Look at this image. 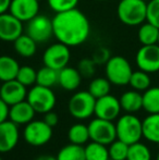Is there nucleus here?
I'll return each mask as SVG.
<instances>
[{"instance_id": "obj_4", "label": "nucleus", "mask_w": 159, "mask_h": 160, "mask_svg": "<svg viewBox=\"0 0 159 160\" xmlns=\"http://www.w3.org/2000/svg\"><path fill=\"white\" fill-rule=\"evenodd\" d=\"M106 78L109 82L116 86H125L129 84L133 70L127 61L122 56H112L105 64Z\"/></svg>"}, {"instance_id": "obj_14", "label": "nucleus", "mask_w": 159, "mask_h": 160, "mask_svg": "<svg viewBox=\"0 0 159 160\" xmlns=\"http://www.w3.org/2000/svg\"><path fill=\"white\" fill-rule=\"evenodd\" d=\"M9 12L23 23H27L38 14L39 0H11Z\"/></svg>"}, {"instance_id": "obj_42", "label": "nucleus", "mask_w": 159, "mask_h": 160, "mask_svg": "<svg viewBox=\"0 0 159 160\" xmlns=\"http://www.w3.org/2000/svg\"><path fill=\"white\" fill-rule=\"evenodd\" d=\"M156 160H159V152H158V155H157V157H156Z\"/></svg>"}, {"instance_id": "obj_1", "label": "nucleus", "mask_w": 159, "mask_h": 160, "mask_svg": "<svg viewBox=\"0 0 159 160\" xmlns=\"http://www.w3.org/2000/svg\"><path fill=\"white\" fill-rule=\"evenodd\" d=\"M51 21L55 38L67 46H80L88 39L91 24L86 15L79 9L56 13Z\"/></svg>"}, {"instance_id": "obj_39", "label": "nucleus", "mask_w": 159, "mask_h": 160, "mask_svg": "<svg viewBox=\"0 0 159 160\" xmlns=\"http://www.w3.org/2000/svg\"><path fill=\"white\" fill-rule=\"evenodd\" d=\"M9 109H10V106H8L0 98V123L9 119Z\"/></svg>"}, {"instance_id": "obj_8", "label": "nucleus", "mask_w": 159, "mask_h": 160, "mask_svg": "<svg viewBox=\"0 0 159 160\" xmlns=\"http://www.w3.org/2000/svg\"><path fill=\"white\" fill-rule=\"evenodd\" d=\"M23 137L31 146L40 147L46 145L52 137V128L49 127L44 120H33L25 124Z\"/></svg>"}, {"instance_id": "obj_27", "label": "nucleus", "mask_w": 159, "mask_h": 160, "mask_svg": "<svg viewBox=\"0 0 159 160\" xmlns=\"http://www.w3.org/2000/svg\"><path fill=\"white\" fill-rule=\"evenodd\" d=\"M86 160H109L108 147L102 144L91 142L84 147Z\"/></svg>"}, {"instance_id": "obj_19", "label": "nucleus", "mask_w": 159, "mask_h": 160, "mask_svg": "<svg viewBox=\"0 0 159 160\" xmlns=\"http://www.w3.org/2000/svg\"><path fill=\"white\" fill-rule=\"evenodd\" d=\"M119 100L121 108L125 113H136L143 109V94L135 89L124 92Z\"/></svg>"}, {"instance_id": "obj_9", "label": "nucleus", "mask_w": 159, "mask_h": 160, "mask_svg": "<svg viewBox=\"0 0 159 160\" xmlns=\"http://www.w3.org/2000/svg\"><path fill=\"white\" fill-rule=\"evenodd\" d=\"M70 59V47L60 42L50 45L42 55L44 65L51 68V69H55L57 71H60L61 69L66 68Z\"/></svg>"}, {"instance_id": "obj_22", "label": "nucleus", "mask_w": 159, "mask_h": 160, "mask_svg": "<svg viewBox=\"0 0 159 160\" xmlns=\"http://www.w3.org/2000/svg\"><path fill=\"white\" fill-rule=\"evenodd\" d=\"M20 64L13 57L2 55L0 56V81L2 83L11 80H15Z\"/></svg>"}, {"instance_id": "obj_43", "label": "nucleus", "mask_w": 159, "mask_h": 160, "mask_svg": "<svg viewBox=\"0 0 159 160\" xmlns=\"http://www.w3.org/2000/svg\"><path fill=\"white\" fill-rule=\"evenodd\" d=\"M1 85H2V82L0 81V89H1Z\"/></svg>"}, {"instance_id": "obj_37", "label": "nucleus", "mask_w": 159, "mask_h": 160, "mask_svg": "<svg viewBox=\"0 0 159 160\" xmlns=\"http://www.w3.org/2000/svg\"><path fill=\"white\" fill-rule=\"evenodd\" d=\"M110 58H111L110 51L106 47H99V48H97L93 52V56H92L93 61L97 65L106 64Z\"/></svg>"}, {"instance_id": "obj_13", "label": "nucleus", "mask_w": 159, "mask_h": 160, "mask_svg": "<svg viewBox=\"0 0 159 160\" xmlns=\"http://www.w3.org/2000/svg\"><path fill=\"white\" fill-rule=\"evenodd\" d=\"M23 22L10 12L0 14V40L13 42L23 34Z\"/></svg>"}, {"instance_id": "obj_12", "label": "nucleus", "mask_w": 159, "mask_h": 160, "mask_svg": "<svg viewBox=\"0 0 159 160\" xmlns=\"http://www.w3.org/2000/svg\"><path fill=\"white\" fill-rule=\"evenodd\" d=\"M121 110L122 108H121L119 98L108 94L96 99L94 114L96 116V118L115 121L120 117Z\"/></svg>"}, {"instance_id": "obj_21", "label": "nucleus", "mask_w": 159, "mask_h": 160, "mask_svg": "<svg viewBox=\"0 0 159 160\" xmlns=\"http://www.w3.org/2000/svg\"><path fill=\"white\" fill-rule=\"evenodd\" d=\"M15 52L23 58H31L37 51V42L27 34H22L13 42Z\"/></svg>"}, {"instance_id": "obj_32", "label": "nucleus", "mask_w": 159, "mask_h": 160, "mask_svg": "<svg viewBox=\"0 0 159 160\" xmlns=\"http://www.w3.org/2000/svg\"><path fill=\"white\" fill-rule=\"evenodd\" d=\"M109 159L111 160H127L129 145L120 139H116L109 145Z\"/></svg>"}, {"instance_id": "obj_6", "label": "nucleus", "mask_w": 159, "mask_h": 160, "mask_svg": "<svg viewBox=\"0 0 159 160\" xmlns=\"http://www.w3.org/2000/svg\"><path fill=\"white\" fill-rule=\"evenodd\" d=\"M96 98L88 91H81L73 94L68 102L70 114L77 120L91 118L95 112Z\"/></svg>"}, {"instance_id": "obj_33", "label": "nucleus", "mask_w": 159, "mask_h": 160, "mask_svg": "<svg viewBox=\"0 0 159 160\" xmlns=\"http://www.w3.org/2000/svg\"><path fill=\"white\" fill-rule=\"evenodd\" d=\"M36 78H37V71L34 68L30 65H23L20 67V70L17 72V80L24 86L30 87L36 84Z\"/></svg>"}, {"instance_id": "obj_7", "label": "nucleus", "mask_w": 159, "mask_h": 160, "mask_svg": "<svg viewBox=\"0 0 159 160\" xmlns=\"http://www.w3.org/2000/svg\"><path fill=\"white\" fill-rule=\"evenodd\" d=\"M89 139L92 142L109 146L117 139V130L113 121L96 118L88 123Z\"/></svg>"}, {"instance_id": "obj_16", "label": "nucleus", "mask_w": 159, "mask_h": 160, "mask_svg": "<svg viewBox=\"0 0 159 160\" xmlns=\"http://www.w3.org/2000/svg\"><path fill=\"white\" fill-rule=\"evenodd\" d=\"M20 139L19 125L11 120L0 123V154L9 152L17 145Z\"/></svg>"}, {"instance_id": "obj_11", "label": "nucleus", "mask_w": 159, "mask_h": 160, "mask_svg": "<svg viewBox=\"0 0 159 160\" xmlns=\"http://www.w3.org/2000/svg\"><path fill=\"white\" fill-rule=\"evenodd\" d=\"M136 65L140 70L147 73L159 71V45H145L137 50L135 56Z\"/></svg>"}, {"instance_id": "obj_34", "label": "nucleus", "mask_w": 159, "mask_h": 160, "mask_svg": "<svg viewBox=\"0 0 159 160\" xmlns=\"http://www.w3.org/2000/svg\"><path fill=\"white\" fill-rule=\"evenodd\" d=\"M48 6L56 13L75 9L79 4V0H47Z\"/></svg>"}, {"instance_id": "obj_29", "label": "nucleus", "mask_w": 159, "mask_h": 160, "mask_svg": "<svg viewBox=\"0 0 159 160\" xmlns=\"http://www.w3.org/2000/svg\"><path fill=\"white\" fill-rule=\"evenodd\" d=\"M151 84L152 80L151 76H149V73L142 71L140 69L137 71H133L129 82L130 86L137 92H145L151 87Z\"/></svg>"}, {"instance_id": "obj_24", "label": "nucleus", "mask_w": 159, "mask_h": 160, "mask_svg": "<svg viewBox=\"0 0 159 160\" xmlns=\"http://www.w3.org/2000/svg\"><path fill=\"white\" fill-rule=\"evenodd\" d=\"M68 138L70 143L77 145H84L89 141L88 125L84 123H74L68 131Z\"/></svg>"}, {"instance_id": "obj_35", "label": "nucleus", "mask_w": 159, "mask_h": 160, "mask_svg": "<svg viewBox=\"0 0 159 160\" xmlns=\"http://www.w3.org/2000/svg\"><path fill=\"white\" fill-rule=\"evenodd\" d=\"M96 64L92 58H83L77 64V70L82 75V78H91L96 73Z\"/></svg>"}, {"instance_id": "obj_48", "label": "nucleus", "mask_w": 159, "mask_h": 160, "mask_svg": "<svg viewBox=\"0 0 159 160\" xmlns=\"http://www.w3.org/2000/svg\"><path fill=\"white\" fill-rule=\"evenodd\" d=\"M109 160H111V159H109Z\"/></svg>"}, {"instance_id": "obj_26", "label": "nucleus", "mask_w": 159, "mask_h": 160, "mask_svg": "<svg viewBox=\"0 0 159 160\" xmlns=\"http://www.w3.org/2000/svg\"><path fill=\"white\" fill-rule=\"evenodd\" d=\"M57 160H86L84 147L77 144H68L63 146L57 154Z\"/></svg>"}, {"instance_id": "obj_36", "label": "nucleus", "mask_w": 159, "mask_h": 160, "mask_svg": "<svg viewBox=\"0 0 159 160\" xmlns=\"http://www.w3.org/2000/svg\"><path fill=\"white\" fill-rule=\"evenodd\" d=\"M146 21L159 28V0H149L147 2Z\"/></svg>"}, {"instance_id": "obj_46", "label": "nucleus", "mask_w": 159, "mask_h": 160, "mask_svg": "<svg viewBox=\"0 0 159 160\" xmlns=\"http://www.w3.org/2000/svg\"><path fill=\"white\" fill-rule=\"evenodd\" d=\"M144 1H146V2H147V1H149V0H144Z\"/></svg>"}, {"instance_id": "obj_2", "label": "nucleus", "mask_w": 159, "mask_h": 160, "mask_svg": "<svg viewBox=\"0 0 159 160\" xmlns=\"http://www.w3.org/2000/svg\"><path fill=\"white\" fill-rule=\"evenodd\" d=\"M147 2L144 0H121L117 7V15L123 24L138 26L146 21Z\"/></svg>"}, {"instance_id": "obj_28", "label": "nucleus", "mask_w": 159, "mask_h": 160, "mask_svg": "<svg viewBox=\"0 0 159 160\" xmlns=\"http://www.w3.org/2000/svg\"><path fill=\"white\" fill-rule=\"evenodd\" d=\"M58 74H59V71L44 65L37 71L36 84L51 88L56 84H58Z\"/></svg>"}, {"instance_id": "obj_5", "label": "nucleus", "mask_w": 159, "mask_h": 160, "mask_svg": "<svg viewBox=\"0 0 159 160\" xmlns=\"http://www.w3.org/2000/svg\"><path fill=\"white\" fill-rule=\"evenodd\" d=\"M26 100L30 102L36 113L45 114L55 108L57 97L50 87L35 84L27 92Z\"/></svg>"}, {"instance_id": "obj_23", "label": "nucleus", "mask_w": 159, "mask_h": 160, "mask_svg": "<svg viewBox=\"0 0 159 160\" xmlns=\"http://www.w3.org/2000/svg\"><path fill=\"white\" fill-rule=\"evenodd\" d=\"M158 36H159V28L155 26L154 24L146 22L142 23L140 25L137 32V37L142 46L145 45H155L158 42Z\"/></svg>"}, {"instance_id": "obj_18", "label": "nucleus", "mask_w": 159, "mask_h": 160, "mask_svg": "<svg viewBox=\"0 0 159 160\" xmlns=\"http://www.w3.org/2000/svg\"><path fill=\"white\" fill-rule=\"evenodd\" d=\"M82 82V75L79 70L72 67H68L61 69L58 74V84L64 91L72 92L80 87Z\"/></svg>"}, {"instance_id": "obj_44", "label": "nucleus", "mask_w": 159, "mask_h": 160, "mask_svg": "<svg viewBox=\"0 0 159 160\" xmlns=\"http://www.w3.org/2000/svg\"><path fill=\"white\" fill-rule=\"evenodd\" d=\"M98 1H109V0H98Z\"/></svg>"}, {"instance_id": "obj_38", "label": "nucleus", "mask_w": 159, "mask_h": 160, "mask_svg": "<svg viewBox=\"0 0 159 160\" xmlns=\"http://www.w3.org/2000/svg\"><path fill=\"white\" fill-rule=\"evenodd\" d=\"M44 121L49 127L53 128L59 123V117H58V114L56 113V112H53L52 110H51V111H48L47 113H45Z\"/></svg>"}, {"instance_id": "obj_41", "label": "nucleus", "mask_w": 159, "mask_h": 160, "mask_svg": "<svg viewBox=\"0 0 159 160\" xmlns=\"http://www.w3.org/2000/svg\"><path fill=\"white\" fill-rule=\"evenodd\" d=\"M35 160H57V157H53L51 155H40Z\"/></svg>"}, {"instance_id": "obj_40", "label": "nucleus", "mask_w": 159, "mask_h": 160, "mask_svg": "<svg viewBox=\"0 0 159 160\" xmlns=\"http://www.w3.org/2000/svg\"><path fill=\"white\" fill-rule=\"evenodd\" d=\"M11 0H0V14L4 12H8L10 8Z\"/></svg>"}, {"instance_id": "obj_25", "label": "nucleus", "mask_w": 159, "mask_h": 160, "mask_svg": "<svg viewBox=\"0 0 159 160\" xmlns=\"http://www.w3.org/2000/svg\"><path fill=\"white\" fill-rule=\"evenodd\" d=\"M143 109L147 113H159V86L143 92Z\"/></svg>"}, {"instance_id": "obj_45", "label": "nucleus", "mask_w": 159, "mask_h": 160, "mask_svg": "<svg viewBox=\"0 0 159 160\" xmlns=\"http://www.w3.org/2000/svg\"><path fill=\"white\" fill-rule=\"evenodd\" d=\"M157 44L159 45V36H158V42H157Z\"/></svg>"}, {"instance_id": "obj_10", "label": "nucleus", "mask_w": 159, "mask_h": 160, "mask_svg": "<svg viewBox=\"0 0 159 160\" xmlns=\"http://www.w3.org/2000/svg\"><path fill=\"white\" fill-rule=\"evenodd\" d=\"M26 34L33 38L35 42H46L53 36L52 21L50 18L44 14H37L26 25Z\"/></svg>"}, {"instance_id": "obj_47", "label": "nucleus", "mask_w": 159, "mask_h": 160, "mask_svg": "<svg viewBox=\"0 0 159 160\" xmlns=\"http://www.w3.org/2000/svg\"><path fill=\"white\" fill-rule=\"evenodd\" d=\"M0 160H2V158H1V157H0Z\"/></svg>"}, {"instance_id": "obj_20", "label": "nucleus", "mask_w": 159, "mask_h": 160, "mask_svg": "<svg viewBox=\"0 0 159 160\" xmlns=\"http://www.w3.org/2000/svg\"><path fill=\"white\" fill-rule=\"evenodd\" d=\"M143 137L149 143L159 145V113H148L142 121Z\"/></svg>"}, {"instance_id": "obj_30", "label": "nucleus", "mask_w": 159, "mask_h": 160, "mask_svg": "<svg viewBox=\"0 0 159 160\" xmlns=\"http://www.w3.org/2000/svg\"><path fill=\"white\" fill-rule=\"evenodd\" d=\"M127 160H152V152L146 144L136 142L129 145Z\"/></svg>"}, {"instance_id": "obj_15", "label": "nucleus", "mask_w": 159, "mask_h": 160, "mask_svg": "<svg viewBox=\"0 0 159 160\" xmlns=\"http://www.w3.org/2000/svg\"><path fill=\"white\" fill-rule=\"evenodd\" d=\"M26 96H27L26 86L21 84L17 78L2 83L0 89V98L8 106H13L25 100Z\"/></svg>"}, {"instance_id": "obj_3", "label": "nucleus", "mask_w": 159, "mask_h": 160, "mask_svg": "<svg viewBox=\"0 0 159 160\" xmlns=\"http://www.w3.org/2000/svg\"><path fill=\"white\" fill-rule=\"evenodd\" d=\"M117 138L131 145L140 142L143 137L142 120L134 113H125L120 116L116 122Z\"/></svg>"}, {"instance_id": "obj_17", "label": "nucleus", "mask_w": 159, "mask_h": 160, "mask_svg": "<svg viewBox=\"0 0 159 160\" xmlns=\"http://www.w3.org/2000/svg\"><path fill=\"white\" fill-rule=\"evenodd\" d=\"M36 114L35 110L30 105L27 100H23L13 106H10L9 109V120L14 122L17 125H25L34 120Z\"/></svg>"}, {"instance_id": "obj_31", "label": "nucleus", "mask_w": 159, "mask_h": 160, "mask_svg": "<svg viewBox=\"0 0 159 160\" xmlns=\"http://www.w3.org/2000/svg\"><path fill=\"white\" fill-rule=\"evenodd\" d=\"M110 89H111V83L109 82V80L107 78H93L88 86V92L96 99L110 94Z\"/></svg>"}]
</instances>
